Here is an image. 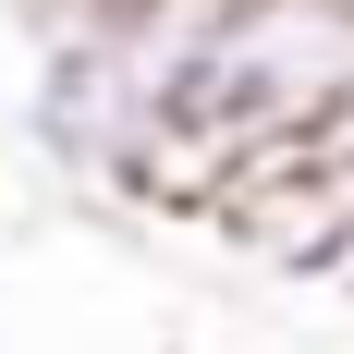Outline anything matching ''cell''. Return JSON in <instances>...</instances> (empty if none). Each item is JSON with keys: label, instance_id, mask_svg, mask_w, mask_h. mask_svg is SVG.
I'll return each mask as SVG.
<instances>
[{"label": "cell", "instance_id": "6da1fadb", "mask_svg": "<svg viewBox=\"0 0 354 354\" xmlns=\"http://www.w3.org/2000/svg\"><path fill=\"white\" fill-rule=\"evenodd\" d=\"M342 98H354V0H183L147 196L220 208L245 171L318 147Z\"/></svg>", "mask_w": 354, "mask_h": 354}, {"label": "cell", "instance_id": "7a4b0ae2", "mask_svg": "<svg viewBox=\"0 0 354 354\" xmlns=\"http://www.w3.org/2000/svg\"><path fill=\"white\" fill-rule=\"evenodd\" d=\"M0 12H12V25H25V37H49V25H73L86 0H0Z\"/></svg>", "mask_w": 354, "mask_h": 354}]
</instances>
